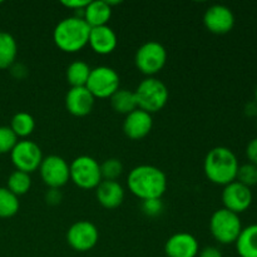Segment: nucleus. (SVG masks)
Here are the masks:
<instances>
[{"label": "nucleus", "instance_id": "1", "mask_svg": "<svg viewBox=\"0 0 257 257\" xmlns=\"http://www.w3.org/2000/svg\"><path fill=\"white\" fill-rule=\"evenodd\" d=\"M127 185L131 192L142 201L161 198L167 190V177L156 166L141 165L128 173Z\"/></svg>", "mask_w": 257, "mask_h": 257}, {"label": "nucleus", "instance_id": "2", "mask_svg": "<svg viewBox=\"0 0 257 257\" xmlns=\"http://www.w3.org/2000/svg\"><path fill=\"white\" fill-rule=\"evenodd\" d=\"M240 165L232 150L217 146L210 150L203 161V171L208 180L215 185L226 186L236 181Z\"/></svg>", "mask_w": 257, "mask_h": 257}, {"label": "nucleus", "instance_id": "3", "mask_svg": "<svg viewBox=\"0 0 257 257\" xmlns=\"http://www.w3.org/2000/svg\"><path fill=\"white\" fill-rule=\"evenodd\" d=\"M90 27L80 15L68 17L60 20L53 32V40L60 50L77 53L88 44Z\"/></svg>", "mask_w": 257, "mask_h": 257}, {"label": "nucleus", "instance_id": "4", "mask_svg": "<svg viewBox=\"0 0 257 257\" xmlns=\"http://www.w3.org/2000/svg\"><path fill=\"white\" fill-rule=\"evenodd\" d=\"M138 108L150 114L160 112L168 102V88L162 80L155 77H147L138 84L135 90Z\"/></svg>", "mask_w": 257, "mask_h": 257}, {"label": "nucleus", "instance_id": "5", "mask_svg": "<svg viewBox=\"0 0 257 257\" xmlns=\"http://www.w3.org/2000/svg\"><path fill=\"white\" fill-rule=\"evenodd\" d=\"M210 231L213 238L222 245L235 243L242 231L240 216L226 208L216 210L211 216Z\"/></svg>", "mask_w": 257, "mask_h": 257}, {"label": "nucleus", "instance_id": "6", "mask_svg": "<svg viewBox=\"0 0 257 257\" xmlns=\"http://www.w3.org/2000/svg\"><path fill=\"white\" fill-rule=\"evenodd\" d=\"M70 180L75 186L83 190L97 188L103 181L100 172V163L90 156H78L69 165Z\"/></svg>", "mask_w": 257, "mask_h": 257}, {"label": "nucleus", "instance_id": "7", "mask_svg": "<svg viewBox=\"0 0 257 257\" xmlns=\"http://www.w3.org/2000/svg\"><path fill=\"white\" fill-rule=\"evenodd\" d=\"M167 62V50L156 40H150L141 45L136 52L135 63L138 70L147 77H153L163 69Z\"/></svg>", "mask_w": 257, "mask_h": 257}, {"label": "nucleus", "instance_id": "8", "mask_svg": "<svg viewBox=\"0 0 257 257\" xmlns=\"http://www.w3.org/2000/svg\"><path fill=\"white\" fill-rule=\"evenodd\" d=\"M119 74L117 70L107 65L92 68L85 84L94 98H110L119 89Z\"/></svg>", "mask_w": 257, "mask_h": 257}, {"label": "nucleus", "instance_id": "9", "mask_svg": "<svg viewBox=\"0 0 257 257\" xmlns=\"http://www.w3.org/2000/svg\"><path fill=\"white\" fill-rule=\"evenodd\" d=\"M13 165L18 171L32 173L39 170L43 161V152L39 146L29 140L18 141L17 145L10 152Z\"/></svg>", "mask_w": 257, "mask_h": 257}, {"label": "nucleus", "instance_id": "10", "mask_svg": "<svg viewBox=\"0 0 257 257\" xmlns=\"http://www.w3.org/2000/svg\"><path fill=\"white\" fill-rule=\"evenodd\" d=\"M40 177L49 188H60L70 180V168L67 161L58 155L43 158L39 167Z\"/></svg>", "mask_w": 257, "mask_h": 257}, {"label": "nucleus", "instance_id": "11", "mask_svg": "<svg viewBox=\"0 0 257 257\" xmlns=\"http://www.w3.org/2000/svg\"><path fill=\"white\" fill-rule=\"evenodd\" d=\"M99 240V231L97 226L87 220H80L73 223L67 231V241L70 247L79 252H85L94 247Z\"/></svg>", "mask_w": 257, "mask_h": 257}, {"label": "nucleus", "instance_id": "12", "mask_svg": "<svg viewBox=\"0 0 257 257\" xmlns=\"http://www.w3.org/2000/svg\"><path fill=\"white\" fill-rule=\"evenodd\" d=\"M253 195L250 187L242 185L238 181L228 183L223 187L222 203L223 208L233 213H242L252 205Z\"/></svg>", "mask_w": 257, "mask_h": 257}, {"label": "nucleus", "instance_id": "13", "mask_svg": "<svg viewBox=\"0 0 257 257\" xmlns=\"http://www.w3.org/2000/svg\"><path fill=\"white\" fill-rule=\"evenodd\" d=\"M203 24L206 29L213 34H226L231 32L235 25V15L226 5H211L203 14Z\"/></svg>", "mask_w": 257, "mask_h": 257}, {"label": "nucleus", "instance_id": "14", "mask_svg": "<svg viewBox=\"0 0 257 257\" xmlns=\"http://www.w3.org/2000/svg\"><path fill=\"white\" fill-rule=\"evenodd\" d=\"M165 252L167 257H197L200 245L191 233L177 232L166 241Z\"/></svg>", "mask_w": 257, "mask_h": 257}, {"label": "nucleus", "instance_id": "15", "mask_svg": "<svg viewBox=\"0 0 257 257\" xmlns=\"http://www.w3.org/2000/svg\"><path fill=\"white\" fill-rule=\"evenodd\" d=\"M94 95L87 87H70L65 95V107L70 114L84 117L92 112L94 107Z\"/></svg>", "mask_w": 257, "mask_h": 257}, {"label": "nucleus", "instance_id": "16", "mask_svg": "<svg viewBox=\"0 0 257 257\" xmlns=\"http://www.w3.org/2000/svg\"><path fill=\"white\" fill-rule=\"evenodd\" d=\"M152 114L140 108L125 115L123 122V132L131 140H142L152 131Z\"/></svg>", "mask_w": 257, "mask_h": 257}, {"label": "nucleus", "instance_id": "17", "mask_svg": "<svg viewBox=\"0 0 257 257\" xmlns=\"http://www.w3.org/2000/svg\"><path fill=\"white\" fill-rule=\"evenodd\" d=\"M88 44L97 54H109L115 49L118 44V38L114 30L109 25L90 28Z\"/></svg>", "mask_w": 257, "mask_h": 257}, {"label": "nucleus", "instance_id": "18", "mask_svg": "<svg viewBox=\"0 0 257 257\" xmlns=\"http://www.w3.org/2000/svg\"><path fill=\"white\" fill-rule=\"evenodd\" d=\"M95 196L103 207L112 210L122 205L124 200V190L117 181L103 180L95 188Z\"/></svg>", "mask_w": 257, "mask_h": 257}, {"label": "nucleus", "instance_id": "19", "mask_svg": "<svg viewBox=\"0 0 257 257\" xmlns=\"http://www.w3.org/2000/svg\"><path fill=\"white\" fill-rule=\"evenodd\" d=\"M110 17H112V7H109L107 0L89 2L82 14V18L90 28L108 25Z\"/></svg>", "mask_w": 257, "mask_h": 257}, {"label": "nucleus", "instance_id": "20", "mask_svg": "<svg viewBox=\"0 0 257 257\" xmlns=\"http://www.w3.org/2000/svg\"><path fill=\"white\" fill-rule=\"evenodd\" d=\"M235 245L240 257H257V223L242 228Z\"/></svg>", "mask_w": 257, "mask_h": 257}, {"label": "nucleus", "instance_id": "21", "mask_svg": "<svg viewBox=\"0 0 257 257\" xmlns=\"http://www.w3.org/2000/svg\"><path fill=\"white\" fill-rule=\"evenodd\" d=\"M18 44L15 38L8 32H0V69L10 68L15 63Z\"/></svg>", "mask_w": 257, "mask_h": 257}, {"label": "nucleus", "instance_id": "22", "mask_svg": "<svg viewBox=\"0 0 257 257\" xmlns=\"http://www.w3.org/2000/svg\"><path fill=\"white\" fill-rule=\"evenodd\" d=\"M110 104L115 112L125 115L138 108L135 92L128 89H120V88L110 97Z\"/></svg>", "mask_w": 257, "mask_h": 257}, {"label": "nucleus", "instance_id": "23", "mask_svg": "<svg viewBox=\"0 0 257 257\" xmlns=\"http://www.w3.org/2000/svg\"><path fill=\"white\" fill-rule=\"evenodd\" d=\"M90 70L92 68L84 60H74L70 63L67 68V80L70 87H85Z\"/></svg>", "mask_w": 257, "mask_h": 257}, {"label": "nucleus", "instance_id": "24", "mask_svg": "<svg viewBox=\"0 0 257 257\" xmlns=\"http://www.w3.org/2000/svg\"><path fill=\"white\" fill-rule=\"evenodd\" d=\"M10 128L17 135V137H28L35 128V119L30 113L18 112L13 115Z\"/></svg>", "mask_w": 257, "mask_h": 257}, {"label": "nucleus", "instance_id": "25", "mask_svg": "<svg viewBox=\"0 0 257 257\" xmlns=\"http://www.w3.org/2000/svg\"><path fill=\"white\" fill-rule=\"evenodd\" d=\"M32 187V177L29 173L23 172V171H14L10 173L8 178V190L12 191L15 196L25 195Z\"/></svg>", "mask_w": 257, "mask_h": 257}, {"label": "nucleus", "instance_id": "26", "mask_svg": "<svg viewBox=\"0 0 257 257\" xmlns=\"http://www.w3.org/2000/svg\"><path fill=\"white\" fill-rule=\"evenodd\" d=\"M20 203L18 196L7 187H0V217L8 218L17 215Z\"/></svg>", "mask_w": 257, "mask_h": 257}, {"label": "nucleus", "instance_id": "27", "mask_svg": "<svg viewBox=\"0 0 257 257\" xmlns=\"http://www.w3.org/2000/svg\"><path fill=\"white\" fill-rule=\"evenodd\" d=\"M103 180L115 181L123 172V163L118 158H108L100 165Z\"/></svg>", "mask_w": 257, "mask_h": 257}, {"label": "nucleus", "instance_id": "28", "mask_svg": "<svg viewBox=\"0 0 257 257\" xmlns=\"http://www.w3.org/2000/svg\"><path fill=\"white\" fill-rule=\"evenodd\" d=\"M236 181H238L242 185L247 186V187H252L257 185V166L252 163H245V165L240 166L237 171V176H236Z\"/></svg>", "mask_w": 257, "mask_h": 257}, {"label": "nucleus", "instance_id": "29", "mask_svg": "<svg viewBox=\"0 0 257 257\" xmlns=\"http://www.w3.org/2000/svg\"><path fill=\"white\" fill-rule=\"evenodd\" d=\"M18 143V137L9 125H0V153H10Z\"/></svg>", "mask_w": 257, "mask_h": 257}, {"label": "nucleus", "instance_id": "30", "mask_svg": "<svg viewBox=\"0 0 257 257\" xmlns=\"http://www.w3.org/2000/svg\"><path fill=\"white\" fill-rule=\"evenodd\" d=\"M143 213L150 217H156V216L161 215L163 211V202L161 198H151V200L142 201L141 205Z\"/></svg>", "mask_w": 257, "mask_h": 257}, {"label": "nucleus", "instance_id": "31", "mask_svg": "<svg viewBox=\"0 0 257 257\" xmlns=\"http://www.w3.org/2000/svg\"><path fill=\"white\" fill-rule=\"evenodd\" d=\"M62 200L63 195L59 188H49V191H47V193H45V201L50 206L59 205Z\"/></svg>", "mask_w": 257, "mask_h": 257}, {"label": "nucleus", "instance_id": "32", "mask_svg": "<svg viewBox=\"0 0 257 257\" xmlns=\"http://www.w3.org/2000/svg\"><path fill=\"white\" fill-rule=\"evenodd\" d=\"M246 156H247L250 163L257 166V138H253L252 141L248 142L247 147H246Z\"/></svg>", "mask_w": 257, "mask_h": 257}, {"label": "nucleus", "instance_id": "33", "mask_svg": "<svg viewBox=\"0 0 257 257\" xmlns=\"http://www.w3.org/2000/svg\"><path fill=\"white\" fill-rule=\"evenodd\" d=\"M88 3H89V0H68V2H62V4L69 9L80 10V13L83 14V10L87 7Z\"/></svg>", "mask_w": 257, "mask_h": 257}, {"label": "nucleus", "instance_id": "34", "mask_svg": "<svg viewBox=\"0 0 257 257\" xmlns=\"http://www.w3.org/2000/svg\"><path fill=\"white\" fill-rule=\"evenodd\" d=\"M198 257H223V255L220 248L215 247V246H206L198 252Z\"/></svg>", "mask_w": 257, "mask_h": 257}, {"label": "nucleus", "instance_id": "35", "mask_svg": "<svg viewBox=\"0 0 257 257\" xmlns=\"http://www.w3.org/2000/svg\"><path fill=\"white\" fill-rule=\"evenodd\" d=\"M10 69H12V74L14 75L15 78H18V79H22V78H24L25 75L28 74V69L25 65L20 64V63H14V64L10 67Z\"/></svg>", "mask_w": 257, "mask_h": 257}, {"label": "nucleus", "instance_id": "36", "mask_svg": "<svg viewBox=\"0 0 257 257\" xmlns=\"http://www.w3.org/2000/svg\"><path fill=\"white\" fill-rule=\"evenodd\" d=\"M245 113L250 117H253V115H257V103L253 100V102H250L246 104L245 107Z\"/></svg>", "mask_w": 257, "mask_h": 257}, {"label": "nucleus", "instance_id": "37", "mask_svg": "<svg viewBox=\"0 0 257 257\" xmlns=\"http://www.w3.org/2000/svg\"><path fill=\"white\" fill-rule=\"evenodd\" d=\"M255 102L257 103V85H256V89H255Z\"/></svg>", "mask_w": 257, "mask_h": 257}, {"label": "nucleus", "instance_id": "38", "mask_svg": "<svg viewBox=\"0 0 257 257\" xmlns=\"http://www.w3.org/2000/svg\"><path fill=\"white\" fill-rule=\"evenodd\" d=\"M256 125H257V120H256Z\"/></svg>", "mask_w": 257, "mask_h": 257}]
</instances>
